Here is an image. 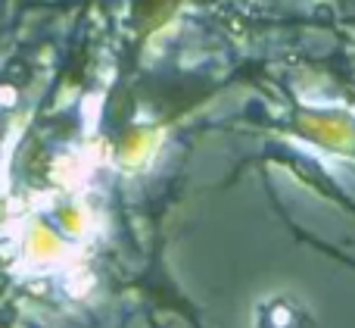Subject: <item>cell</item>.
Listing matches in <instances>:
<instances>
[{"label": "cell", "instance_id": "6da1fadb", "mask_svg": "<svg viewBox=\"0 0 355 328\" xmlns=\"http://www.w3.org/2000/svg\"><path fill=\"white\" fill-rule=\"evenodd\" d=\"M306 316L290 297H277L275 304L265 306V325L268 328H302Z\"/></svg>", "mask_w": 355, "mask_h": 328}]
</instances>
